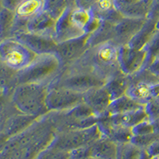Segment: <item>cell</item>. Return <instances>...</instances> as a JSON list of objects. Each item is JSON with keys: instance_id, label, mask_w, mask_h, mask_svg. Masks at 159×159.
Listing matches in <instances>:
<instances>
[{"instance_id": "cell-1", "label": "cell", "mask_w": 159, "mask_h": 159, "mask_svg": "<svg viewBox=\"0 0 159 159\" xmlns=\"http://www.w3.org/2000/svg\"><path fill=\"white\" fill-rule=\"evenodd\" d=\"M119 49V45L112 41L105 42L89 48L81 57L70 65L93 71L107 80L121 71L118 62Z\"/></svg>"}, {"instance_id": "cell-2", "label": "cell", "mask_w": 159, "mask_h": 159, "mask_svg": "<svg viewBox=\"0 0 159 159\" xmlns=\"http://www.w3.org/2000/svg\"><path fill=\"white\" fill-rule=\"evenodd\" d=\"M49 87L48 84H20L15 87L10 98L20 112L41 117L49 112L46 106Z\"/></svg>"}, {"instance_id": "cell-3", "label": "cell", "mask_w": 159, "mask_h": 159, "mask_svg": "<svg viewBox=\"0 0 159 159\" xmlns=\"http://www.w3.org/2000/svg\"><path fill=\"white\" fill-rule=\"evenodd\" d=\"M62 69L61 63L55 53L37 55L30 65L17 72L15 87L25 83L50 84L59 76Z\"/></svg>"}, {"instance_id": "cell-4", "label": "cell", "mask_w": 159, "mask_h": 159, "mask_svg": "<svg viewBox=\"0 0 159 159\" xmlns=\"http://www.w3.org/2000/svg\"><path fill=\"white\" fill-rule=\"evenodd\" d=\"M107 80L96 72L75 65L64 68L59 76L50 85L65 87L84 93L90 89L104 86Z\"/></svg>"}, {"instance_id": "cell-5", "label": "cell", "mask_w": 159, "mask_h": 159, "mask_svg": "<svg viewBox=\"0 0 159 159\" xmlns=\"http://www.w3.org/2000/svg\"><path fill=\"white\" fill-rule=\"evenodd\" d=\"M101 136L99 127L96 124L88 128L55 133L49 146L70 152L80 147L91 146Z\"/></svg>"}, {"instance_id": "cell-6", "label": "cell", "mask_w": 159, "mask_h": 159, "mask_svg": "<svg viewBox=\"0 0 159 159\" xmlns=\"http://www.w3.org/2000/svg\"><path fill=\"white\" fill-rule=\"evenodd\" d=\"M37 54L18 40L14 38L1 41V63L15 71H21L30 65Z\"/></svg>"}, {"instance_id": "cell-7", "label": "cell", "mask_w": 159, "mask_h": 159, "mask_svg": "<svg viewBox=\"0 0 159 159\" xmlns=\"http://www.w3.org/2000/svg\"><path fill=\"white\" fill-rule=\"evenodd\" d=\"M83 101L84 93L49 84L46 97V106L49 111H66Z\"/></svg>"}, {"instance_id": "cell-8", "label": "cell", "mask_w": 159, "mask_h": 159, "mask_svg": "<svg viewBox=\"0 0 159 159\" xmlns=\"http://www.w3.org/2000/svg\"><path fill=\"white\" fill-rule=\"evenodd\" d=\"M89 34L58 43L55 54L59 58L63 69L76 62L89 49Z\"/></svg>"}, {"instance_id": "cell-9", "label": "cell", "mask_w": 159, "mask_h": 159, "mask_svg": "<svg viewBox=\"0 0 159 159\" xmlns=\"http://www.w3.org/2000/svg\"><path fill=\"white\" fill-rule=\"evenodd\" d=\"M146 61V51L130 47L128 45L120 46L119 49L118 62L122 72L131 76L144 66Z\"/></svg>"}, {"instance_id": "cell-10", "label": "cell", "mask_w": 159, "mask_h": 159, "mask_svg": "<svg viewBox=\"0 0 159 159\" xmlns=\"http://www.w3.org/2000/svg\"><path fill=\"white\" fill-rule=\"evenodd\" d=\"M15 39L26 45L37 55L56 53L58 42L53 37L34 34L29 31L22 33Z\"/></svg>"}, {"instance_id": "cell-11", "label": "cell", "mask_w": 159, "mask_h": 159, "mask_svg": "<svg viewBox=\"0 0 159 159\" xmlns=\"http://www.w3.org/2000/svg\"><path fill=\"white\" fill-rule=\"evenodd\" d=\"M39 117L18 112L8 118L3 123H1L2 144L11 137H14L26 130Z\"/></svg>"}, {"instance_id": "cell-12", "label": "cell", "mask_w": 159, "mask_h": 159, "mask_svg": "<svg viewBox=\"0 0 159 159\" xmlns=\"http://www.w3.org/2000/svg\"><path fill=\"white\" fill-rule=\"evenodd\" d=\"M97 125L102 136L111 139L118 145L130 143L133 136L131 128L112 123L107 114L99 116Z\"/></svg>"}, {"instance_id": "cell-13", "label": "cell", "mask_w": 159, "mask_h": 159, "mask_svg": "<svg viewBox=\"0 0 159 159\" xmlns=\"http://www.w3.org/2000/svg\"><path fill=\"white\" fill-rule=\"evenodd\" d=\"M147 18H134L124 17L115 25L114 38L112 42L117 45L123 46L130 42L134 35L141 29Z\"/></svg>"}, {"instance_id": "cell-14", "label": "cell", "mask_w": 159, "mask_h": 159, "mask_svg": "<svg viewBox=\"0 0 159 159\" xmlns=\"http://www.w3.org/2000/svg\"><path fill=\"white\" fill-rule=\"evenodd\" d=\"M112 99L105 86L90 89L84 93V102L92 109L96 116L104 115Z\"/></svg>"}, {"instance_id": "cell-15", "label": "cell", "mask_w": 159, "mask_h": 159, "mask_svg": "<svg viewBox=\"0 0 159 159\" xmlns=\"http://www.w3.org/2000/svg\"><path fill=\"white\" fill-rule=\"evenodd\" d=\"M71 11L72 9L66 10L62 14L61 16L57 20L54 38L58 43L65 42L68 40L73 39V38H79V37H81L85 34L83 31L78 29L71 21Z\"/></svg>"}, {"instance_id": "cell-16", "label": "cell", "mask_w": 159, "mask_h": 159, "mask_svg": "<svg viewBox=\"0 0 159 159\" xmlns=\"http://www.w3.org/2000/svg\"><path fill=\"white\" fill-rule=\"evenodd\" d=\"M57 19L42 10L28 22L27 31L54 38Z\"/></svg>"}, {"instance_id": "cell-17", "label": "cell", "mask_w": 159, "mask_h": 159, "mask_svg": "<svg viewBox=\"0 0 159 159\" xmlns=\"http://www.w3.org/2000/svg\"><path fill=\"white\" fill-rule=\"evenodd\" d=\"M96 18L116 25L124 18L114 5V0H99L90 10Z\"/></svg>"}, {"instance_id": "cell-18", "label": "cell", "mask_w": 159, "mask_h": 159, "mask_svg": "<svg viewBox=\"0 0 159 159\" xmlns=\"http://www.w3.org/2000/svg\"><path fill=\"white\" fill-rule=\"evenodd\" d=\"M119 145L104 136L91 145L92 157L94 159H117Z\"/></svg>"}, {"instance_id": "cell-19", "label": "cell", "mask_w": 159, "mask_h": 159, "mask_svg": "<svg viewBox=\"0 0 159 159\" xmlns=\"http://www.w3.org/2000/svg\"><path fill=\"white\" fill-rule=\"evenodd\" d=\"M107 116L109 120L112 123L129 127V128H132L139 123L144 121L146 119H149L145 107L139 110L126 112L123 114L107 115Z\"/></svg>"}, {"instance_id": "cell-20", "label": "cell", "mask_w": 159, "mask_h": 159, "mask_svg": "<svg viewBox=\"0 0 159 159\" xmlns=\"http://www.w3.org/2000/svg\"><path fill=\"white\" fill-rule=\"evenodd\" d=\"M104 86L113 100L127 94V89L130 86V77L122 72V71H119L107 80Z\"/></svg>"}, {"instance_id": "cell-21", "label": "cell", "mask_w": 159, "mask_h": 159, "mask_svg": "<svg viewBox=\"0 0 159 159\" xmlns=\"http://www.w3.org/2000/svg\"><path fill=\"white\" fill-rule=\"evenodd\" d=\"M145 107V105L135 101L127 95L113 99L107 108V112L105 114L107 115H117L123 114L126 112L132 111L139 110Z\"/></svg>"}, {"instance_id": "cell-22", "label": "cell", "mask_w": 159, "mask_h": 159, "mask_svg": "<svg viewBox=\"0 0 159 159\" xmlns=\"http://www.w3.org/2000/svg\"><path fill=\"white\" fill-rule=\"evenodd\" d=\"M157 30V22L150 18H147L141 29L127 45L134 49H143Z\"/></svg>"}, {"instance_id": "cell-23", "label": "cell", "mask_w": 159, "mask_h": 159, "mask_svg": "<svg viewBox=\"0 0 159 159\" xmlns=\"http://www.w3.org/2000/svg\"><path fill=\"white\" fill-rule=\"evenodd\" d=\"M115 25L114 24L101 20L99 27L89 34V47H95L100 44L112 41L114 38Z\"/></svg>"}, {"instance_id": "cell-24", "label": "cell", "mask_w": 159, "mask_h": 159, "mask_svg": "<svg viewBox=\"0 0 159 159\" xmlns=\"http://www.w3.org/2000/svg\"><path fill=\"white\" fill-rule=\"evenodd\" d=\"M42 10L43 0H22L15 11V16L30 21Z\"/></svg>"}, {"instance_id": "cell-25", "label": "cell", "mask_w": 159, "mask_h": 159, "mask_svg": "<svg viewBox=\"0 0 159 159\" xmlns=\"http://www.w3.org/2000/svg\"><path fill=\"white\" fill-rule=\"evenodd\" d=\"M152 85L145 83H130L127 94L135 101L146 105L150 99H153L152 96Z\"/></svg>"}, {"instance_id": "cell-26", "label": "cell", "mask_w": 159, "mask_h": 159, "mask_svg": "<svg viewBox=\"0 0 159 159\" xmlns=\"http://www.w3.org/2000/svg\"><path fill=\"white\" fill-rule=\"evenodd\" d=\"M76 7V0H43V10L57 20L68 9Z\"/></svg>"}, {"instance_id": "cell-27", "label": "cell", "mask_w": 159, "mask_h": 159, "mask_svg": "<svg viewBox=\"0 0 159 159\" xmlns=\"http://www.w3.org/2000/svg\"><path fill=\"white\" fill-rule=\"evenodd\" d=\"M151 3L152 0H138L128 7L120 11V12L127 18H147Z\"/></svg>"}, {"instance_id": "cell-28", "label": "cell", "mask_w": 159, "mask_h": 159, "mask_svg": "<svg viewBox=\"0 0 159 159\" xmlns=\"http://www.w3.org/2000/svg\"><path fill=\"white\" fill-rule=\"evenodd\" d=\"M15 19V11L1 7L0 11V37L1 41L9 38L10 32Z\"/></svg>"}, {"instance_id": "cell-29", "label": "cell", "mask_w": 159, "mask_h": 159, "mask_svg": "<svg viewBox=\"0 0 159 159\" xmlns=\"http://www.w3.org/2000/svg\"><path fill=\"white\" fill-rule=\"evenodd\" d=\"M146 51V61L143 69H146L159 57V30H157L143 48Z\"/></svg>"}, {"instance_id": "cell-30", "label": "cell", "mask_w": 159, "mask_h": 159, "mask_svg": "<svg viewBox=\"0 0 159 159\" xmlns=\"http://www.w3.org/2000/svg\"><path fill=\"white\" fill-rule=\"evenodd\" d=\"M65 112L68 116L77 120H84V119L96 116L92 109L84 101L76 105L73 108L66 111Z\"/></svg>"}, {"instance_id": "cell-31", "label": "cell", "mask_w": 159, "mask_h": 159, "mask_svg": "<svg viewBox=\"0 0 159 159\" xmlns=\"http://www.w3.org/2000/svg\"><path fill=\"white\" fill-rule=\"evenodd\" d=\"M142 149L131 143L119 145L117 159H139Z\"/></svg>"}, {"instance_id": "cell-32", "label": "cell", "mask_w": 159, "mask_h": 159, "mask_svg": "<svg viewBox=\"0 0 159 159\" xmlns=\"http://www.w3.org/2000/svg\"><path fill=\"white\" fill-rule=\"evenodd\" d=\"M69 154L70 152L49 145L40 152L35 159H69Z\"/></svg>"}, {"instance_id": "cell-33", "label": "cell", "mask_w": 159, "mask_h": 159, "mask_svg": "<svg viewBox=\"0 0 159 159\" xmlns=\"http://www.w3.org/2000/svg\"><path fill=\"white\" fill-rule=\"evenodd\" d=\"M159 139V135L155 133L144 134V135H133L130 143L142 150H146L150 144Z\"/></svg>"}, {"instance_id": "cell-34", "label": "cell", "mask_w": 159, "mask_h": 159, "mask_svg": "<svg viewBox=\"0 0 159 159\" xmlns=\"http://www.w3.org/2000/svg\"><path fill=\"white\" fill-rule=\"evenodd\" d=\"M133 135H144L154 133V126L150 119H146L131 128Z\"/></svg>"}, {"instance_id": "cell-35", "label": "cell", "mask_w": 159, "mask_h": 159, "mask_svg": "<svg viewBox=\"0 0 159 159\" xmlns=\"http://www.w3.org/2000/svg\"><path fill=\"white\" fill-rule=\"evenodd\" d=\"M145 110L147 113L148 119L151 122L159 118V97L150 99L145 105Z\"/></svg>"}, {"instance_id": "cell-36", "label": "cell", "mask_w": 159, "mask_h": 159, "mask_svg": "<svg viewBox=\"0 0 159 159\" xmlns=\"http://www.w3.org/2000/svg\"><path fill=\"white\" fill-rule=\"evenodd\" d=\"M91 146L80 147L70 151L69 159H92Z\"/></svg>"}, {"instance_id": "cell-37", "label": "cell", "mask_w": 159, "mask_h": 159, "mask_svg": "<svg viewBox=\"0 0 159 159\" xmlns=\"http://www.w3.org/2000/svg\"><path fill=\"white\" fill-rule=\"evenodd\" d=\"M147 18L154 22H159V0H152L151 7Z\"/></svg>"}, {"instance_id": "cell-38", "label": "cell", "mask_w": 159, "mask_h": 159, "mask_svg": "<svg viewBox=\"0 0 159 159\" xmlns=\"http://www.w3.org/2000/svg\"><path fill=\"white\" fill-rule=\"evenodd\" d=\"M99 0H76V7L90 11Z\"/></svg>"}, {"instance_id": "cell-39", "label": "cell", "mask_w": 159, "mask_h": 159, "mask_svg": "<svg viewBox=\"0 0 159 159\" xmlns=\"http://www.w3.org/2000/svg\"><path fill=\"white\" fill-rule=\"evenodd\" d=\"M22 0H1V7L15 11Z\"/></svg>"}, {"instance_id": "cell-40", "label": "cell", "mask_w": 159, "mask_h": 159, "mask_svg": "<svg viewBox=\"0 0 159 159\" xmlns=\"http://www.w3.org/2000/svg\"><path fill=\"white\" fill-rule=\"evenodd\" d=\"M146 150L152 158L159 156V139H157L152 144H150L146 149Z\"/></svg>"}, {"instance_id": "cell-41", "label": "cell", "mask_w": 159, "mask_h": 159, "mask_svg": "<svg viewBox=\"0 0 159 159\" xmlns=\"http://www.w3.org/2000/svg\"><path fill=\"white\" fill-rule=\"evenodd\" d=\"M138 0H114V5L118 11H122L129 6L137 2Z\"/></svg>"}, {"instance_id": "cell-42", "label": "cell", "mask_w": 159, "mask_h": 159, "mask_svg": "<svg viewBox=\"0 0 159 159\" xmlns=\"http://www.w3.org/2000/svg\"><path fill=\"white\" fill-rule=\"evenodd\" d=\"M148 69L152 74L159 80V57H157L154 61L152 62L148 67L146 68Z\"/></svg>"}, {"instance_id": "cell-43", "label": "cell", "mask_w": 159, "mask_h": 159, "mask_svg": "<svg viewBox=\"0 0 159 159\" xmlns=\"http://www.w3.org/2000/svg\"><path fill=\"white\" fill-rule=\"evenodd\" d=\"M151 89H152V96H153V98L159 97V83L152 85Z\"/></svg>"}, {"instance_id": "cell-44", "label": "cell", "mask_w": 159, "mask_h": 159, "mask_svg": "<svg viewBox=\"0 0 159 159\" xmlns=\"http://www.w3.org/2000/svg\"><path fill=\"white\" fill-rule=\"evenodd\" d=\"M152 123H153V126H154V133L159 135V118H157L154 121H152Z\"/></svg>"}, {"instance_id": "cell-45", "label": "cell", "mask_w": 159, "mask_h": 159, "mask_svg": "<svg viewBox=\"0 0 159 159\" xmlns=\"http://www.w3.org/2000/svg\"><path fill=\"white\" fill-rule=\"evenodd\" d=\"M139 159H153L150 155L148 154V153L147 152L146 150H142L141 152V155H140V157Z\"/></svg>"}, {"instance_id": "cell-46", "label": "cell", "mask_w": 159, "mask_h": 159, "mask_svg": "<svg viewBox=\"0 0 159 159\" xmlns=\"http://www.w3.org/2000/svg\"><path fill=\"white\" fill-rule=\"evenodd\" d=\"M157 29L159 30V22H157Z\"/></svg>"}, {"instance_id": "cell-47", "label": "cell", "mask_w": 159, "mask_h": 159, "mask_svg": "<svg viewBox=\"0 0 159 159\" xmlns=\"http://www.w3.org/2000/svg\"><path fill=\"white\" fill-rule=\"evenodd\" d=\"M153 159H159V156H157V157H153Z\"/></svg>"}, {"instance_id": "cell-48", "label": "cell", "mask_w": 159, "mask_h": 159, "mask_svg": "<svg viewBox=\"0 0 159 159\" xmlns=\"http://www.w3.org/2000/svg\"><path fill=\"white\" fill-rule=\"evenodd\" d=\"M92 159H94V158H92Z\"/></svg>"}]
</instances>
